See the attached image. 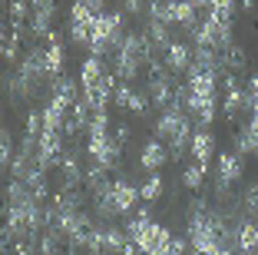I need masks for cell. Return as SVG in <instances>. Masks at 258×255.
Segmentation results:
<instances>
[{
    "label": "cell",
    "instance_id": "30bf717a",
    "mask_svg": "<svg viewBox=\"0 0 258 255\" xmlns=\"http://www.w3.org/2000/svg\"><path fill=\"white\" fill-rule=\"evenodd\" d=\"M189 152H192V163L196 166H205V169H209V163L215 159V136H212V129H199V133H192Z\"/></svg>",
    "mask_w": 258,
    "mask_h": 255
},
{
    "label": "cell",
    "instance_id": "ffe728a7",
    "mask_svg": "<svg viewBox=\"0 0 258 255\" xmlns=\"http://www.w3.org/2000/svg\"><path fill=\"white\" fill-rule=\"evenodd\" d=\"M235 152H238V156H251V152H258V136L248 129V123L235 133Z\"/></svg>",
    "mask_w": 258,
    "mask_h": 255
},
{
    "label": "cell",
    "instance_id": "484cf974",
    "mask_svg": "<svg viewBox=\"0 0 258 255\" xmlns=\"http://www.w3.org/2000/svg\"><path fill=\"white\" fill-rule=\"evenodd\" d=\"M4 57H7V60L17 57V40H7V43H4Z\"/></svg>",
    "mask_w": 258,
    "mask_h": 255
},
{
    "label": "cell",
    "instance_id": "44dd1931",
    "mask_svg": "<svg viewBox=\"0 0 258 255\" xmlns=\"http://www.w3.org/2000/svg\"><path fill=\"white\" fill-rule=\"evenodd\" d=\"M162 189H166V182H162V176H156V173H152L149 179H146L143 186H139V195H143V202H156V199L162 195Z\"/></svg>",
    "mask_w": 258,
    "mask_h": 255
},
{
    "label": "cell",
    "instance_id": "3957f363",
    "mask_svg": "<svg viewBox=\"0 0 258 255\" xmlns=\"http://www.w3.org/2000/svg\"><path fill=\"white\" fill-rule=\"evenodd\" d=\"M126 235H129V242L139 248V255H169L172 239H175L162 222H152L146 209L139 212V216H133V222L126 225Z\"/></svg>",
    "mask_w": 258,
    "mask_h": 255
},
{
    "label": "cell",
    "instance_id": "9c48e42d",
    "mask_svg": "<svg viewBox=\"0 0 258 255\" xmlns=\"http://www.w3.org/2000/svg\"><path fill=\"white\" fill-rule=\"evenodd\" d=\"M149 99L156 106H172V99H175V86H172V73H169L166 67H152V76H149Z\"/></svg>",
    "mask_w": 258,
    "mask_h": 255
},
{
    "label": "cell",
    "instance_id": "2e32d148",
    "mask_svg": "<svg viewBox=\"0 0 258 255\" xmlns=\"http://www.w3.org/2000/svg\"><path fill=\"white\" fill-rule=\"evenodd\" d=\"M56 169H60L63 176V189H76L80 182H83V169H80V163H76V156H70V152H63V159L56 163Z\"/></svg>",
    "mask_w": 258,
    "mask_h": 255
},
{
    "label": "cell",
    "instance_id": "8992f818",
    "mask_svg": "<svg viewBox=\"0 0 258 255\" xmlns=\"http://www.w3.org/2000/svg\"><path fill=\"white\" fill-rule=\"evenodd\" d=\"M122 40H126V33H122V14H109V10H103V14L96 17V27H93L90 53H93V57L116 53Z\"/></svg>",
    "mask_w": 258,
    "mask_h": 255
},
{
    "label": "cell",
    "instance_id": "4fadbf2b",
    "mask_svg": "<svg viewBox=\"0 0 258 255\" xmlns=\"http://www.w3.org/2000/svg\"><path fill=\"white\" fill-rule=\"evenodd\" d=\"M192 50H196V46L172 40V43H169V50H166V70H169V73H179V70H192Z\"/></svg>",
    "mask_w": 258,
    "mask_h": 255
},
{
    "label": "cell",
    "instance_id": "8fae6325",
    "mask_svg": "<svg viewBox=\"0 0 258 255\" xmlns=\"http://www.w3.org/2000/svg\"><path fill=\"white\" fill-rule=\"evenodd\" d=\"M169 146L162 143V139H149V143H143V149H139V166L143 169H149V173H159L162 166L169 163Z\"/></svg>",
    "mask_w": 258,
    "mask_h": 255
},
{
    "label": "cell",
    "instance_id": "6da1fadb",
    "mask_svg": "<svg viewBox=\"0 0 258 255\" xmlns=\"http://www.w3.org/2000/svg\"><path fill=\"white\" fill-rule=\"evenodd\" d=\"M219 73L209 70H189V83H185V110L192 120H199L202 126L215 120V106H219Z\"/></svg>",
    "mask_w": 258,
    "mask_h": 255
},
{
    "label": "cell",
    "instance_id": "d4e9b609",
    "mask_svg": "<svg viewBox=\"0 0 258 255\" xmlns=\"http://www.w3.org/2000/svg\"><path fill=\"white\" fill-rule=\"evenodd\" d=\"M146 0H126V14H143Z\"/></svg>",
    "mask_w": 258,
    "mask_h": 255
},
{
    "label": "cell",
    "instance_id": "e0dca14e",
    "mask_svg": "<svg viewBox=\"0 0 258 255\" xmlns=\"http://www.w3.org/2000/svg\"><path fill=\"white\" fill-rule=\"evenodd\" d=\"M63 63H67L63 40L60 37H50V43H46V67H50V76H63Z\"/></svg>",
    "mask_w": 258,
    "mask_h": 255
},
{
    "label": "cell",
    "instance_id": "d6986e66",
    "mask_svg": "<svg viewBox=\"0 0 258 255\" xmlns=\"http://www.w3.org/2000/svg\"><path fill=\"white\" fill-rule=\"evenodd\" d=\"M146 37H149V43L156 46V50H162V53H166L169 43H172V37H169V23H159V20H149Z\"/></svg>",
    "mask_w": 258,
    "mask_h": 255
},
{
    "label": "cell",
    "instance_id": "ba28073f",
    "mask_svg": "<svg viewBox=\"0 0 258 255\" xmlns=\"http://www.w3.org/2000/svg\"><path fill=\"white\" fill-rule=\"evenodd\" d=\"M238 179H242V156H238V152H222V156H215V192L225 195Z\"/></svg>",
    "mask_w": 258,
    "mask_h": 255
},
{
    "label": "cell",
    "instance_id": "5bb4252c",
    "mask_svg": "<svg viewBox=\"0 0 258 255\" xmlns=\"http://www.w3.org/2000/svg\"><path fill=\"white\" fill-rule=\"evenodd\" d=\"M50 99H56V103H63L67 110H73L80 99H76V80H70V76H53L50 80Z\"/></svg>",
    "mask_w": 258,
    "mask_h": 255
},
{
    "label": "cell",
    "instance_id": "9a60e30c",
    "mask_svg": "<svg viewBox=\"0 0 258 255\" xmlns=\"http://www.w3.org/2000/svg\"><path fill=\"white\" fill-rule=\"evenodd\" d=\"M30 7H33V14H30V30L40 37V33L50 30V17H53V0H30Z\"/></svg>",
    "mask_w": 258,
    "mask_h": 255
},
{
    "label": "cell",
    "instance_id": "603a6c76",
    "mask_svg": "<svg viewBox=\"0 0 258 255\" xmlns=\"http://www.w3.org/2000/svg\"><path fill=\"white\" fill-rule=\"evenodd\" d=\"M232 7H235V0H209V10L215 14H232Z\"/></svg>",
    "mask_w": 258,
    "mask_h": 255
},
{
    "label": "cell",
    "instance_id": "f1b7e54d",
    "mask_svg": "<svg viewBox=\"0 0 258 255\" xmlns=\"http://www.w3.org/2000/svg\"><path fill=\"white\" fill-rule=\"evenodd\" d=\"M90 4H93V7H96V10H99V7H103V0H90Z\"/></svg>",
    "mask_w": 258,
    "mask_h": 255
},
{
    "label": "cell",
    "instance_id": "7c38bea8",
    "mask_svg": "<svg viewBox=\"0 0 258 255\" xmlns=\"http://www.w3.org/2000/svg\"><path fill=\"white\" fill-rule=\"evenodd\" d=\"M235 252L238 255H255L258 252V222L255 219H238V225H235Z\"/></svg>",
    "mask_w": 258,
    "mask_h": 255
},
{
    "label": "cell",
    "instance_id": "f546056e",
    "mask_svg": "<svg viewBox=\"0 0 258 255\" xmlns=\"http://www.w3.org/2000/svg\"><path fill=\"white\" fill-rule=\"evenodd\" d=\"M255 255H258V252H255Z\"/></svg>",
    "mask_w": 258,
    "mask_h": 255
},
{
    "label": "cell",
    "instance_id": "ac0fdd59",
    "mask_svg": "<svg viewBox=\"0 0 258 255\" xmlns=\"http://www.w3.org/2000/svg\"><path fill=\"white\" fill-rule=\"evenodd\" d=\"M238 212L242 219H258V182H248L238 195Z\"/></svg>",
    "mask_w": 258,
    "mask_h": 255
},
{
    "label": "cell",
    "instance_id": "83f0119b",
    "mask_svg": "<svg viewBox=\"0 0 258 255\" xmlns=\"http://www.w3.org/2000/svg\"><path fill=\"white\" fill-rule=\"evenodd\" d=\"M192 4H196V7H209V0H192Z\"/></svg>",
    "mask_w": 258,
    "mask_h": 255
},
{
    "label": "cell",
    "instance_id": "7402d4cb",
    "mask_svg": "<svg viewBox=\"0 0 258 255\" xmlns=\"http://www.w3.org/2000/svg\"><path fill=\"white\" fill-rule=\"evenodd\" d=\"M182 182H185V189H199L205 182V166H196V163H192L189 169L182 173Z\"/></svg>",
    "mask_w": 258,
    "mask_h": 255
},
{
    "label": "cell",
    "instance_id": "cb8c5ba5",
    "mask_svg": "<svg viewBox=\"0 0 258 255\" xmlns=\"http://www.w3.org/2000/svg\"><path fill=\"white\" fill-rule=\"evenodd\" d=\"M10 10H14V20H23V17H27V4H23V0H14Z\"/></svg>",
    "mask_w": 258,
    "mask_h": 255
},
{
    "label": "cell",
    "instance_id": "4316f807",
    "mask_svg": "<svg viewBox=\"0 0 258 255\" xmlns=\"http://www.w3.org/2000/svg\"><path fill=\"white\" fill-rule=\"evenodd\" d=\"M14 255H33V242H27V245H23V248H17Z\"/></svg>",
    "mask_w": 258,
    "mask_h": 255
},
{
    "label": "cell",
    "instance_id": "7a4b0ae2",
    "mask_svg": "<svg viewBox=\"0 0 258 255\" xmlns=\"http://www.w3.org/2000/svg\"><path fill=\"white\" fill-rule=\"evenodd\" d=\"M86 156L93 166H103V169H116L119 163V139L109 133L106 113H93L90 126H86Z\"/></svg>",
    "mask_w": 258,
    "mask_h": 255
},
{
    "label": "cell",
    "instance_id": "5b68a950",
    "mask_svg": "<svg viewBox=\"0 0 258 255\" xmlns=\"http://www.w3.org/2000/svg\"><path fill=\"white\" fill-rule=\"evenodd\" d=\"M143 195H139V186H133V182L126 179H116L113 189H109L103 199H93V212H96L99 219H116V216H126V212H133V206L139 202Z\"/></svg>",
    "mask_w": 258,
    "mask_h": 255
},
{
    "label": "cell",
    "instance_id": "277c9868",
    "mask_svg": "<svg viewBox=\"0 0 258 255\" xmlns=\"http://www.w3.org/2000/svg\"><path fill=\"white\" fill-rule=\"evenodd\" d=\"M149 53H152V43H149L146 33H126L119 50L113 53V76L119 83H129L143 70V63L149 60Z\"/></svg>",
    "mask_w": 258,
    "mask_h": 255
},
{
    "label": "cell",
    "instance_id": "52a82bcc",
    "mask_svg": "<svg viewBox=\"0 0 258 255\" xmlns=\"http://www.w3.org/2000/svg\"><path fill=\"white\" fill-rule=\"evenodd\" d=\"M103 10H96L90 0H76L73 10H70V40L76 46H90L93 40V27H96V17Z\"/></svg>",
    "mask_w": 258,
    "mask_h": 255
}]
</instances>
